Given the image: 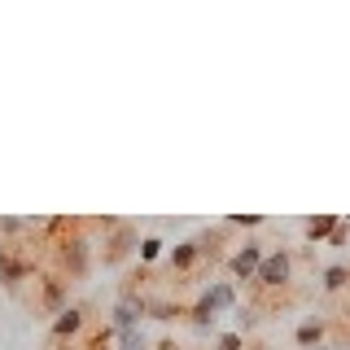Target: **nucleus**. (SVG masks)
Instances as JSON below:
<instances>
[{"label":"nucleus","instance_id":"7","mask_svg":"<svg viewBox=\"0 0 350 350\" xmlns=\"http://www.w3.org/2000/svg\"><path fill=\"white\" fill-rule=\"evenodd\" d=\"M333 228H337V219H333V215H315L311 224H306V241H311V245H320V241L333 237Z\"/></svg>","mask_w":350,"mask_h":350},{"label":"nucleus","instance_id":"1","mask_svg":"<svg viewBox=\"0 0 350 350\" xmlns=\"http://www.w3.org/2000/svg\"><path fill=\"white\" fill-rule=\"evenodd\" d=\"M289 271H293V258L284 254V250H276V254H267L262 258V267H258V284L262 289H284V284H289Z\"/></svg>","mask_w":350,"mask_h":350},{"label":"nucleus","instance_id":"4","mask_svg":"<svg viewBox=\"0 0 350 350\" xmlns=\"http://www.w3.org/2000/svg\"><path fill=\"white\" fill-rule=\"evenodd\" d=\"M202 302L211 306L215 315H219V311H237V293H232V284H228V280H215L211 289L202 293Z\"/></svg>","mask_w":350,"mask_h":350},{"label":"nucleus","instance_id":"8","mask_svg":"<svg viewBox=\"0 0 350 350\" xmlns=\"http://www.w3.org/2000/svg\"><path fill=\"white\" fill-rule=\"evenodd\" d=\"M197 258H202V254H197V241H180V245L171 250V267L175 271H189Z\"/></svg>","mask_w":350,"mask_h":350},{"label":"nucleus","instance_id":"9","mask_svg":"<svg viewBox=\"0 0 350 350\" xmlns=\"http://www.w3.org/2000/svg\"><path fill=\"white\" fill-rule=\"evenodd\" d=\"M66 267H70L75 276L88 267V241H70V250H66Z\"/></svg>","mask_w":350,"mask_h":350},{"label":"nucleus","instance_id":"13","mask_svg":"<svg viewBox=\"0 0 350 350\" xmlns=\"http://www.w3.org/2000/svg\"><path fill=\"white\" fill-rule=\"evenodd\" d=\"M149 315L167 324V320H175V315H180V306H171V302H149Z\"/></svg>","mask_w":350,"mask_h":350},{"label":"nucleus","instance_id":"6","mask_svg":"<svg viewBox=\"0 0 350 350\" xmlns=\"http://www.w3.org/2000/svg\"><path fill=\"white\" fill-rule=\"evenodd\" d=\"M131 245H140V241H136V232H131V228H123V224H118V237L109 241V250H105V262H118V258H123V254H127Z\"/></svg>","mask_w":350,"mask_h":350},{"label":"nucleus","instance_id":"3","mask_svg":"<svg viewBox=\"0 0 350 350\" xmlns=\"http://www.w3.org/2000/svg\"><path fill=\"white\" fill-rule=\"evenodd\" d=\"M31 276V262L14 254V245H0V280L9 284V289H18L22 280Z\"/></svg>","mask_w":350,"mask_h":350},{"label":"nucleus","instance_id":"17","mask_svg":"<svg viewBox=\"0 0 350 350\" xmlns=\"http://www.w3.org/2000/svg\"><path fill=\"white\" fill-rule=\"evenodd\" d=\"M219 350H245V337L241 333H219Z\"/></svg>","mask_w":350,"mask_h":350},{"label":"nucleus","instance_id":"18","mask_svg":"<svg viewBox=\"0 0 350 350\" xmlns=\"http://www.w3.org/2000/svg\"><path fill=\"white\" fill-rule=\"evenodd\" d=\"M237 324H241V328H254V324H258V315L250 311V306H237Z\"/></svg>","mask_w":350,"mask_h":350},{"label":"nucleus","instance_id":"14","mask_svg":"<svg viewBox=\"0 0 350 350\" xmlns=\"http://www.w3.org/2000/svg\"><path fill=\"white\" fill-rule=\"evenodd\" d=\"M346 237H350V219H337V228H333V237H328V245L342 250V245H346Z\"/></svg>","mask_w":350,"mask_h":350},{"label":"nucleus","instance_id":"11","mask_svg":"<svg viewBox=\"0 0 350 350\" xmlns=\"http://www.w3.org/2000/svg\"><path fill=\"white\" fill-rule=\"evenodd\" d=\"M320 342H324V324L320 320H306L298 328V346H320Z\"/></svg>","mask_w":350,"mask_h":350},{"label":"nucleus","instance_id":"5","mask_svg":"<svg viewBox=\"0 0 350 350\" xmlns=\"http://www.w3.org/2000/svg\"><path fill=\"white\" fill-rule=\"evenodd\" d=\"M83 328V311L79 306H66V311L57 315V324H53V337H75Z\"/></svg>","mask_w":350,"mask_h":350},{"label":"nucleus","instance_id":"2","mask_svg":"<svg viewBox=\"0 0 350 350\" xmlns=\"http://www.w3.org/2000/svg\"><path fill=\"white\" fill-rule=\"evenodd\" d=\"M262 258H267V254H262L258 241H245V245H241L237 254L228 258V267H232V276H237V280H254V276H258V267H262Z\"/></svg>","mask_w":350,"mask_h":350},{"label":"nucleus","instance_id":"15","mask_svg":"<svg viewBox=\"0 0 350 350\" xmlns=\"http://www.w3.org/2000/svg\"><path fill=\"white\" fill-rule=\"evenodd\" d=\"M158 254H162V241L158 237H145V241H140V258H145V262H153Z\"/></svg>","mask_w":350,"mask_h":350},{"label":"nucleus","instance_id":"10","mask_svg":"<svg viewBox=\"0 0 350 350\" xmlns=\"http://www.w3.org/2000/svg\"><path fill=\"white\" fill-rule=\"evenodd\" d=\"M118 337V350H149V337L140 333V328H123V333H114Z\"/></svg>","mask_w":350,"mask_h":350},{"label":"nucleus","instance_id":"12","mask_svg":"<svg viewBox=\"0 0 350 350\" xmlns=\"http://www.w3.org/2000/svg\"><path fill=\"white\" fill-rule=\"evenodd\" d=\"M342 284H350V267H328V271H324V289H328V293H337Z\"/></svg>","mask_w":350,"mask_h":350},{"label":"nucleus","instance_id":"16","mask_svg":"<svg viewBox=\"0 0 350 350\" xmlns=\"http://www.w3.org/2000/svg\"><path fill=\"white\" fill-rule=\"evenodd\" d=\"M44 306H53V311L62 306V284H57V280H49V284H44Z\"/></svg>","mask_w":350,"mask_h":350}]
</instances>
